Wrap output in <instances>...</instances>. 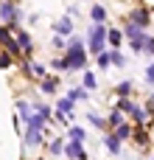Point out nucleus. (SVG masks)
<instances>
[{
	"mask_svg": "<svg viewBox=\"0 0 154 160\" xmlns=\"http://www.w3.org/2000/svg\"><path fill=\"white\" fill-rule=\"evenodd\" d=\"M31 70H34V76H45V68H42V65H36V62L31 65Z\"/></svg>",
	"mask_w": 154,
	"mask_h": 160,
	"instance_id": "nucleus-19",
	"label": "nucleus"
},
{
	"mask_svg": "<svg viewBox=\"0 0 154 160\" xmlns=\"http://www.w3.org/2000/svg\"><path fill=\"white\" fill-rule=\"evenodd\" d=\"M107 146H109V152H112V155H118V152H121V141H118L115 135H109V138H107Z\"/></svg>",
	"mask_w": 154,
	"mask_h": 160,
	"instance_id": "nucleus-7",
	"label": "nucleus"
},
{
	"mask_svg": "<svg viewBox=\"0 0 154 160\" xmlns=\"http://www.w3.org/2000/svg\"><path fill=\"white\" fill-rule=\"evenodd\" d=\"M129 132H132V129H129L126 124H118V129H115V138H118V141H123V138H129Z\"/></svg>",
	"mask_w": 154,
	"mask_h": 160,
	"instance_id": "nucleus-9",
	"label": "nucleus"
},
{
	"mask_svg": "<svg viewBox=\"0 0 154 160\" xmlns=\"http://www.w3.org/2000/svg\"><path fill=\"white\" fill-rule=\"evenodd\" d=\"M0 14H3V20L11 25V22H14V17H17V8H14L11 3H3V6H0Z\"/></svg>",
	"mask_w": 154,
	"mask_h": 160,
	"instance_id": "nucleus-4",
	"label": "nucleus"
},
{
	"mask_svg": "<svg viewBox=\"0 0 154 160\" xmlns=\"http://www.w3.org/2000/svg\"><path fill=\"white\" fill-rule=\"evenodd\" d=\"M17 48H22V51H31V39H28V34H20V37H17Z\"/></svg>",
	"mask_w": 154,
	"mask_h": 160,
	"instance_id": "nucleus-8",
	"label": "nucleus"
},
{
	"mask_svg": "<svg viewBox=\"0 0 154 160\" xmlns=\"http://www.w3.org/2000/svg\"><path fill=\"white\" fill-rule=\"evenodd\" d=\"M84 87H90V90L95 87V76H93V73H87V76H84Z\"/></svg>",
	"mask_w": 154,
	"mask_h": 160,
	"instance_id": "nucleus-15",
	"label": "nucleus"
},
{
	"mask_svg": "<svg viewBox=\"0 0 154 160\" xmlns=\"http://www.w3.org/2000/svg\"><path fill=\"white\" fill-rule=\"evenodd\" d=\"M70 31H73V22H70L67 17L56 22V34H59V37H65V34H70Z\"/></svg>",
	"mask_w": 154,
	"mask_h": 160,
	"instance_id": "nucleus-5",
	"label": "nucleus"
},
{
	"mask_svg": "<svg viewBox=\"0 0 154 160\" xmlns=\"http://www.w3.org/2000/svg\"><path fill=\"white\" fill-rule=\"evenodd\" d=\"M104 17H107V11H104L101 6H93V20H95V22H104Z\"/></svg>",
	"mask_w": 154,
	"mask_h": 160,
	"instance_id": "nucleus-11",
	"label": "nucleus"
},
{
	"mask_svg": "<svg viewBox=\"0 0 154 160\" xmlns=\"http://www.w3.org/2000/svg\"><path fill=\"white\" fill-rule=\"evenodd\" d=\"M65 48H70L67 56H65L67 70H79V68H84V62H87V56H84V42L76 37V39H70V45H65Z\"/></svg>",
	"mask_w": 154,
	"mask_h": 160,
	"instance_id": "nucleus-1",
	"label": "nucleus"
},
{
	"mask_svg": "<svg viewBox=\"0 0 154 160\" xmlns=\"http://www.w3.org/2000/svg\"><path fill=\"white\" fill-rule=\"evenodd\" d=\"M56 87H59V82H56V79H45V82H42V90H45V93H53Z\"/></svg>",
	"mask_w": 154,
	"mask_h": 160,
	"instance_id": "nucleus-12",
	"label": "nucleus"
},
{
	"mask_svg": "<svg viewBox=\"0 0 154 160\" xmlns=\"http://www.w3.org/2000/svg\"><path fill=\"white\" fill-rule=\"evenodd\" d=\"M67 135H70V141H79V143L84 141V129H81V127H73V129H70Z\"/></svg>",
	"mask_w": 154,
	"mask_h": 160,
	"instance_id": "nucleus-10",
	"label": "nucleus"
},
{
	"mask_svg": "<svg viewBox=\"0 0 154 160\" xmlns=\"http://www.w3.org/2000/svg\"><path fill=\"white\" fill-rule=\"evenodd\" d=\"M84 96H87V93H84V90H79V87H73V90H70V101H79V98H84Z\"/></svg>",
	"mask_w": 154,
	"mask_h": 160,
	"instance_id": "nucleus-14",
	"label": "nucleus"
},
{
	"mask_svg": "<svg viewBox=\"0 0 154 160\" xmlns=\"http://www.w3.org/2000/svg\"><path fill=\"white\" fill-rule=\"evenodd\" d=\"M109 62H115V65L123 68V56H121V53H109Z\"/></svg>",
	"mask_w": 154,
	"mask_h": 160,
	"instance_id": "nucleus-18",
	"label": "nucleus"
},
{
	"mask_svg": "<svg viewBox=\"0 0 154 160\" xmlns=\"http://www.w3.org/2000/svg\"><path fill=\"white\" fill-rule=\"evenodd\" d=\"M118 93H121V96H129V93H132V84H129V82H123V84L118 87Z\"/></svg>",
	"mask_w": 154,
	"mask_h": 160,
	"instance_id": "nucleus-16",
	"label": "nucleus"
},
{
	"mask_svg": "<svg viewBox=\"0 0 154 160\" xmlns=\"http://www.w3.org/2000/svg\"><path fill=\"white\" fill-rule=\"evenodd\" d=\"M109 124H115V127H118V124H121V110H118V112H112V115H109Z\"/></svg>",
	"mask_w": 154,
	"mask_h": 160,
	"instance_id": "nucleus-20",
	"label": "nucleus"
},
{
	"mask_svg": "<svg viewBox=\"0 0 154 160\" xmlns=\"http://www.w3.org/2000/svg\"><path fill=\"white\" fill-rule=\"evenodd\" d=\"M67 158H76V160H87V152L81 149V143H79V141H70V146H67Z\"/></svg>",
	"mask_w": 154,
	"mask_h": 160,
	"instance_id": "nucleus-3",
	"label": "nucleus"
},
{
	"mask_svg": "<svg viewBox=\"0 0 154 160\" xmlns=\"http://www.w3.org/2000/svg\"><path fill=\"white\" fill-rule=\"evenodd\" d=\"M90 121H93V124H95V127H104V118H98V115H95V112H90Z\"/></svg>",
	"mask_w": 154,
	"mask_h": 160,
	"instance_id": "nucleus-21",
	"label": "nucleus"
},
{
	"mask_svg": "<svg viewBox=\"0 0 154 160\" xmlns=\"http://www.w3.org/2000/svg\"><path fill=\"white\" fill-rule=\"evenodd\" d=\"M126 34H129L132 39H140V37H143V28H140L137 22H129V25H126Z\"/></svg>",
	"mask_w": 154,
	"mask_h": 160,
	"instance_id": "nucleus-6",
	"label": "nucleus"
},
{
	"mask_svg": "<svg viewBox=\"0 0 154 160\" xmlns=\"http://www.w3.org/2000/svg\"><path fill=\"white\" fill-rule=\"evenodd\" d=\"M104 48H107V28L98 22V25L90 28V51L93 53H101Z\"/></svg>",
	"mask_w": 154,
	"mask_h": 160,
	"instance_id": "nucleus-2",
	"label": "nucleus"
},
{
	"mask_svg": "<svg viewBox=\"0 0 154 160\" xmlns=\"http://www.w3.org/2000/svg\"><path fill=\"white\" fill-rule=\"evenodd\" d=\"M8 62H11V59H8V56H0V68H6V65H8Z\"/></svg>",
	"mask_w": 154,
	"mask_h": 160,
	"instance_id": "nucleus-22",
	"label": "nucleus"
},
{
	"mask_svg": "<svg viewBox=\"0 0 154 160\" xmlns=\"http://www.w3.org/2000/svg\"><path fill=\"white\" fill-rule=\"evenodd\" d=\"M109 45H121V31H109Z\"/></svg>",
	"mask_w": 154,
	"mask_h": 160,
	"instance_id": "nucleus-13",
	"label": "nucleus"
},
{
	"mask_svg": "<svg viewBox=\"0 0 154 160\" xmlns=\"http://www.w3.org/2000/svg\"><path fill=\"white\" fill-rule=\"evenodd\" d=\"M121 110H126V112H135V110H137V107H135V104H132V101H126V98H123V101H121Z\"/></svg>",
	"mask_w": 154,
	"mask_h": 160,
	"instance_id": "nucleus-17",
	"label": "nucleus"
}]
</instances>
